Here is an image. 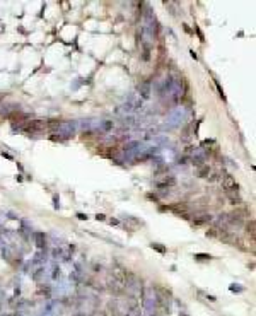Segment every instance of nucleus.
Returning a JSON list of instances; mask_svg holds the SVG:
<instances>
[{"label":"nucleus","mask_w":256,"mask_h":316,"mask_svg":"<svg viewBox=\"0 0 256 316\" xmlns=\"http://www.w3.org/2000/svg\"><path fill=\"white\" fill-rule=\"evenodd\" d=\"M222 185H224V188L227 190V193H231V191L237 190V183H236V179L232 178V176H229V174H227L226 178H224Z\"/></svg>","instance_id":"obj_1"},{"label":"nucleus","mask_w":256,"mask_h":316,"mask_svg":"<svg viewBox=\"0 0 256 316\" xmlns=\"http://www.w3.org/2000/svg\"><path fill=\"white\" fill-rule=\"evenodd\" d=\"M248 231L251 232V236H255V222L251 220V224H248Z\"/></svg>","instance_id":"obj_2"},{"label":"nucleus","mask_w":256,"mask_h":316,"mask_svg":"<svg viewBox=\"0 0 256 316\" xmlns=\"http://www.w3.org/2000/svg\"><path fill=\"white\" fill-rule=\"evenodd\" d=\"M130 316H142V313H140L138 309H133V311H132V315H130Z\"/></svg>","instance_id":"obj_3"}]
</instances>
